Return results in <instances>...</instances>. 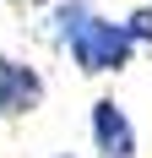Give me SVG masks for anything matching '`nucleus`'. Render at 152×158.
I'll list each match as a JSON object with an SVG mask.
<instances>
[{
	"label": "nucleus",
	"mask_w": 152,
	"mask_h": 158,
	"mask_svg": "<svg viewBox=\"0 0 152 158\" xmlns=\"http://www.w3.org/2000/svg\"><path fill=\"white\" fill-rule=\"evenodd\" d=\"M65 55H71V65L82 71V77H120L125 65L136 60V38H130L125 22L92 11L87 22L65 38Z\"/></svg>",
	"instance_id": "obj_1"
},
{
	"label": "nucleus",
	"mask_w": 152,
	"mask_h": 158,
	"mask_svg": "<svg viewBox=\"0 0 152 158\" xmlns=\"http://www.w3.org/2000/svg\"><path fill=\"white\" fill-rule=\"evenodd\" d=\"M44 71L27 65L22 55H6L0 49V120H27L38 104H44Z\"/></svg>",
	"instance_id": "obj_2"
},
{
	"label": "nucleus",
	"mask_w": 152,
	"mask_h": 158,
	"mask_svg": "<svg viewBox=\"0 0 152 158\" xmlns=\"http://www.w3.org/2000/svg\"><path fill=\"white\" fill-rule=\"evenodd\" d=\"M87 131H92V153L98 158H136V126H130L120 98H92Z\"/></svg>",
	"instance_id": "obj_3"
},
{
	"label": "nucleus",
	"mask_w": 152,
	"mask_h": 158,
	"mask_svg": "<svg viewBox=\"0 0 152 158\" xmlns=\"http://www.w3.org/2000/svg\"><path fill=\"white\" fill-rule=\"evenodd\" d=\"M92 11H98L92 0H54V6H49V22H44L49 44H54V49H65V38H71V33L82 27V22H87Z\"/></svg>",
	"instance_id": "obj_4"
},
{
	"label": "nucleus",
	"mask_w": 152,
	"mask_h": 158,
	"mask_svg": "<svg viewBox=\"0 0 152 158\" xmlns=\"http://www.w3.org/2000/svg\"><path fill=\"white\" fill-rule=\"evenodd\" d=\"M125 27H130L136 49H152V0H147V6H136V11L125 16Z\"/></svg>",
	"instance_id": "obj_5"
},
{
	"label": "nucleus",
	"mask_w": 152,
	"mask_h": 158,
	"mask_svg": "<svg viewBox=\"0 0 152 158\" xmlns=\"http://www.w3.org/2000/svg\"><path fill=\"white\" fill-rule=\"evenodd\" d=\"M16 11H38V6H54V0H11Z\"/></svg>",
	"instance_id": "obj_6"
},
{
	"label": "nucleus",
	"mask_w": 152,
	"mask_h": 158,
	"mask_svg": "<svg viewBox=\"0 0 152 158\" xmlns=\"http://www.w3.org/2000/svg\"><path fill=\"white\" fill-rule=\"evenodd\" d=\"M54 158H76V153H54Z\"/></svg>",
	"instance_id": "obj_7"
}]
</instances>
